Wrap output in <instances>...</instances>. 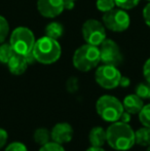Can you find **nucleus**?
<instances>
[{"label":"nucleus","mask_w":150,"mask_h":151,"mask_svg":"<svg viewBox=\"0 0 150 151\" xmlns=\"http://www.w3.org/2000/svg\"><path fill=\"white\" fill-rule=\"evenodd\" d=\"M114 2H115V5L117 7L128 10L136 7L140 2V0H114Z\"/></svg>","instance_id":"4be33fe9"},{"label":"nucleus","mask_w":150,"mask_h":151,"mask_svg":"<svg viewBox=\"0 0 150 151\" xmlns=\"http://www.w3.org/2000/svg\"><path fill=\"white\" fill-rule=\"evenodd\" d=\"M88 141H90V146L103 147L107 143L106 129H104L102 127H93L88 134Z\"/></svg>","instance_id":"4468645a"},{"label":"nucleus","mask_w":150,"mask_h":151,"mask_svg":"<svg viewBox=\"0 0 150 151\" xmlns=\"http://www.w3.org/2000/svg\"><path fill=\"white\" fill-rule=\"evenodd\" d=\"M8 33H9V25L4 17L0 16V44L4 42Z\"/></svg>","instance_id":"5701e85b"},{"label":"nucleus","mask_w":150,"mask_h":151,"mask_svg":"<svg viewBox=\"0 0 150 151\" xmlns=\"http://www.w3.org/2000/svg\"><path fill=\"white\" fill-rule=\"evenodd\" d=\"M101 62L100 50L98 46L92 44H83L75 50L72 63L77 70L88 72L96 68Z\"/></svg>","instance_id":"7ed1b4c3"},{"label":"nucleus","mask_w":150,"mask_h":151,"mask_svg":"<svg viewBox=\"0 0 150 151\" xmlns=\"http://www.w3.org/2000/svg\"><path fill=\"white\" fill-rule=\"evenodd\" d=\"M35 42L36 40L33 32L26 27H18L10 35L9 43L14 52L25 57L32 54Z\"/></svg>","instance_id":"39448f33"},{"label":"nucleus","mask_w":150,"mask_h":151,"mask_svg":"<svg viewBox=\"0 0 150 151\" xmlns=\"http://www.w3.org/2000/svg\"><path fill=\"white\" fill-rule=\"evenodd\" d=\"M107 143L117 151H128L136 144L135 131L128 123L122 121L112 122L106 129Z\"/></svg>","instance_id":"f257e3e1"},{"label":"nucleus","mask_w":150,"mask_h":151,"mask_svg":"<svg viewBox=\"0 0 150 151\" xmlns=\"http://www.w3.org/2000/svg\"><path fill=\"white\" fill-rule=\"evenodd\" d=\"M32 54L38 63L50 65L60 59L62 48L57 39L44 36L35 42Z\"/></svg>","instance_id":"f03ea898"},{"label":"nucleus","mask_w":150,"mask_h":151,"mask_svg":"<svg viewBox=\"0 0 150 151\" xmlns=\"http://www.w3.org/2000/svg\"><path fill=\"white\" fill-rule=\"evenodd\" d=\"M37 9L44 18H56L65 9L63 0H37Z\"/></svg>","instance_id":"9d476101"},{"label":"nucleus","mask_w":150,"mask_h":151,"mask_svg":"<svg viewBox=\"0 0 150 151\" xmlns=\"http://www.w3.org/2000/svg\"><path fill=\"white\" fill-rule=\"evenodd\" d=\"M63 1H64L65 9L71 10L75 6V1H76V0H63Z\"/></svg>","instance_id":"2f4dec72"},{"label":"nucleus","mask_w":150,"mask_h":151,"mask_svg":"<svg viewBox=\"0 0 150 151\" xmlns=\"http://www.w3.org/2000/svg\"><path fill=\"white\" fill-rule=\"evenodd\" d=\"M136 95L139 96L141 99H149L150 97V83H139L136 86Z\"/></svg>","instance_id":"aec40b11"},{"label":"nucleus","mask_w":150,"mask_h":151,"mask_svg":"<svg viewBox=\"0 0 150 151\" xmlns=\"http://www.w3.org/2000/svg\"><path fill=\"white\" fill-rule=\"evenodd\" d=\"M50 135H52V141L63 145V144L69 143L72 140L74 131L70 123L59 122L52 127Z\"/></svg>","instance_id":"9b49d317"},{"label":"nucleus","mask_w":150,"mask_h":151,"mask_svg":"<svg viewBox=\"0 0 150 151\" xmlns=\"http://www.w3.org/2000/svg\"><path fill=\"white\" fill-rule=\"evenodd\" d=\"M147 1H148V2H150V0H147Z\"/></svg>","instance_id":"f704fd0d"},{"label":"nucleus","mask_w":150,"mask_h":151,"mask_svg":"<svg viewBox=\"0 0 150 151\" xmlns=\"http://www.w3.org/2000/svg\"><path fill=\"white\" fill-rule=\"evenodd\" d=\"M38 151H65V148L63 147L62 144H59L57 142L50 141L44 145L40 146Z\"/></svg>","instance_id":"b1692460"},{"label":"nucleus","mask_w":150,"mask_h":151,"mask_svg":"<svg viewBox=\"0 0 150 151\" xmlns=\"http://www.w3.org/2000/svg\"><path fill=\"white\" fill-rule=\"evenodd\" d=\"M143 74H144L146 81L150 83V58L145 62L144 67H143Z\"/></svg>","instance_id":"cd10ccee"},{"label":"nucleus","mask_w":150,"mask_h":151,"mask_svg":"<svg viewBox=\"0 0 150 151\" xmlns=\"http://www.w3.org/2000/svg\"><path fill=\"white\" fill-rule=\"evenodd\" d=\"M103 23L107 29L113 32H123L130 26V16L124 9L118 7L105 12L103 16Z\"/></svg>","instance_id":"0eeeda50"},{"label":"nucleus","mask_w":150,"mask_h":151,"mask_svg":"<svg viewBox=\"0 0 150 151\" xmlns=\"http://www.w3.org/2000/svg\"><path fill=\"white\" fill-rule=\"evenodd\" d=\"M33 140L35 141V143H37L40 146L48 143L52 141L50 131L46 127H38L33 134Z\"/></svg>","instance_id":"dca6fc26"},{"label":"nucleus","mask_w":150,"mask_h":151,"mask_svg":"<svg viewBox=\"0 0 150 151\" xmlns=\"http://www.w3.org/2000/svg\"><path fill=\"white\" fill-rule=\"evenodd\" d=\"M96 5L99 12H102L105 14V12H109L115 7V2H114V0H97Z\"/></svg>","instance_id":"412c9836"},{"label":"nucleus","mask_w":150,"mask_h":151,"mask_svg":"<svg viewBox=\"0 0 150 151\" xmlns=\"http://www.w3.org/2000/svg\"><path fill=\"white\" fill-rule=\"evenodd\" d=\"M146 151H150V145H149V146H147V149H146Z\"/></svg>","instance_id":"72a5a7b5"},{"label":"nucleus","mask_w":150,"mask_h":151,"mask_svg":"<svg viewBox=\"0 0 150 151\" xmlns=\"http://www.w3.org/2000/svg\"><path fill=\"white\" fill-rule=\"evenodd\" d=\"M130 84H131L130 78L126 77V76H121V78L119 80V86H121V88H128Z\"/></svg>","instance_id":"7c9ffc66"},{"label":"nucleus","mask_w":150,"mask_h":151,"mask_svg":"<svg viewBox=\"0 0 150 151\" xmlns=\"http://www.w3.org/2000/svg\"><path fill=\"white\" fill-rule=\"evenodd\" d=\"M131 118H132V114L123 110V112H122L121 116H120V118H119V121H122V122H124V123H130Z\"/></svg>","instance_id":"c756f323"},{"label":"nucleus","mask_w":150,"mask_h":151,"mask_svg":"<svg viewBox=\"0 0 150 151\" xmlns=\"http://www.w3.org/2000/svg\"><path fill=\"white\" fill-rule=\"evenodd\" d=\"M139 120L143 124V127H150V104L144 105L140 112H139Z\"/></svg>","instance_id":"6ab92c4d"},{"label":"nucleus","mask_w":150,"mask_h":151,"mask_svg":"<svg viewBox=\"0 0 150 151\" xmlns=\"http://www.w3.org/2000/svg\"><path fill=\"white\" fill-rule=\"evenodd\" d=\"M82 36L86 43L99 46L106 39V30L102 23L95 19H90L82 25Z\"/></svg>","instance_id":"6e6552de"},{"label":"nucleus","mask_w":150,"mask_h":151,"mask_svg":"<svg viewBox=\"0 0 150 151\" xmlns=\"http://www.w3.org/2000/svg\"><path fill=\"white\" fill-rule=\"evenodd\" d=\"M85 151H106L103 149V147H95V146H90V148H88Z\"/></svg>","instance_id":"473e14b6"},{"label":"nucleus","mask_w":150,"mask_h":151,"mask_svg":"<svg viewBox=\"0 0 150 151\" xmlns=\"http://www.w3.org/2000/svg\"><path fill=\"white\" fill-rule=\"evenodd\" d=\"M135 140L136 144L143 147L150 145V127H142L135 132Z\"/></svg>","instance_id":"2eb2a0df"},{"label":"nucleus","mask_w":150,"mask_h":151,"mask_svg":"<svg viewBox=\"0 0 150 151\" xmlns=\"http://www.w3.org/2000/svg\"><path fill=\"white\" fill-rule=\"evenodd\" d=\"M4 151H28V148L22 142H11L6 146Z\"/></svg>","instance_id":"393cba45"},{"label":"nucleus","mask_w":150,"mask_h":151,"mask_svg":"<svg viewBox=\"0 0 150 151\" xmlns=\"http://www.w3.org/2000/svg\"><path fill=\"white\" fill-rule=\"evenodd\" d=\"M121 78L119 70L117 67L111 65H105L97 68L95 73V79L101 88L105 90H113L119 86V80Z\"/></svg>","instance_id":"423d86ee"},{"label":"nucleus","mask_w":150,"mask_h":151,"mask_svg":"<svg viewBox=\"0 0 150 151\" xmlns=\"http://www.w3.org/2000/svg\"><path fill=\"white\" fill-rule=\"evenodd\" d=\"M7 140H8L7 132L4 129H2V127H0V149H2L6 145Z\"/></svg>","instance_id":"bb28decb"},{"label":"nucleus","mask_w":150,"mask_h":151,"mask_svg":"<svg viewBox=\"0 0 150 151\" xmlns=\"http://www.w3.org/2000/svg\"><path fill=\"white\" fill-rule=\"evenodd\" d=\"M14 54L10 43H1L0 44V63L7 64L9 59Z\"/></svg>","instance_id":"a211bd4d"},{"label":"nucleus","mask_w":150,"mask_h":151,"mask_svg":"<svg viewBox=\"0 0 150 151\" xmlns=\"http://www.w3.org/2000/svg\"><path fill=\"white\" fill-rule=\"evenodd\" d=\"M66 88L69 93H75L78 91V80L76 77H70L66 82Z\"/></svg>","instance_id":"a878e982"},{"label":"nucleus","mask_w":150,"mask_h":151,"mask_svg":"<svg viewBox=\"0 0 150 151\" xmlns=\"http://www.w3.org/2000/svg\"><path fill=\"white\" fill-rule=\"evenodd\" d=\"M6 65H7L8 70H9V72L11 74H14V75H22L27 70V67H28L29 64L26 60V57L14 52Z\"/></svg>","instance_id":"f8f14e48"},{"label":"nucleus","mask_w":150,"mask_h":151,"mask_svg":"<svg viewBox=\"0 0 150 151\" xmlns=\"http://www.w3.org/2000/svg\"><path fill=\"white\" fill-rule=\"evenodd\" d=\"M143 18H144L146 25L150 28V2L145 6L144 9H143Z\"/></svg>","instance_id":"c85d7f7f"},{"label":"nucleus","mask_w":150,"mask_h":151,"mask_svg":"<svg viewBox=\"0 0 150 151\" xmlns=\"http://www.w3.org/2000/svg\"><path fill=\"white\" fill-rule=\"evenodd\" d=\"M64 33V28L60 23L52 22L46 26L45 28V34L46 36L50 38H54V39H58Z\"/></svg>","instance_id":"f3484780"},{"label":"nucleus","mask_w":150,"mask_h":151,"mask_svg":"<svg viewBox=\"0 0 150 151\" xmlns=\"http://www.w3.org/2000/svg\"><path fill=\"white\" fill-rule=\"evenodd\" d=\"M122 106H123L124 111L128 112L131 114H139V112L144 107L143 99H141L136 93L128 95L122 101Z\"/></svg>","instance_id":"ddd939ff"},{"label":"nucleus","mask_w":150,"mask_h":151,"mask_svg":"<svg viewBox=\"0 0 150 151\" xmlns=\"http://www.w3.org/2000/svg\"><path fill=\"white\" fill-rule=\"evenodd\" d=\"M122 102L110 95H104L97 100L96 111L106 122H115L118 121L123 112Z\"/></svg>","instance_id":"20e7f679"},{"label":"nucleus","mask_w":150,"mask_h":151,"mask_svg":"<svg viewBox=\"0 0 150 151\" xmlns=\"http://www.w3.org/2000/svg\"><path fill=\"white\" fill-rule=\"evenodd\" d=\"M149 99H150V97H149Z\"/></svg>","instance_id":"c9c22d12"},{"label":"nucleus","mask_w":150,"mask_h":151,"mask_svg":"<svg viewBox=\"0 0 150 151\" xmlns=\"http://www.w3.org/2000/svg\"><path fill=\"white\" fill-rule=\"evenodd\" d=\"M101 62L105 65H111L117 67L122 62V55L119 46L112 39H106L100 44Z\"/></svg>","instance_id":"1a4fd4ad"}]
</instances>
